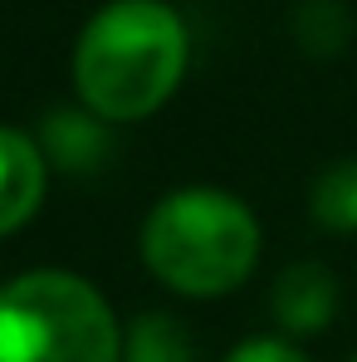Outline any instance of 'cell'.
<instances>
[{"instance_id":"obj_1","label":"cell","mask_w":357,"mask_h":362,"mask_svg":"<svg viewBox=\"0 0 357 362\" xmlns=\"http://www.w3.org/2000/svg\"><path fill=\"white\" fill-rule=\"evenodd\" d=\"M186 25L167 0H108L74 45V88L103 122H137L177 93Z\"/></svg>"},{"instance_id":"obj_2","label":"cell","mask_w":357,"mask_h":362,"mask_svg":"<svg viewBox=\"0 0 357 362\" xmlns=\"http://www.w3.org/2000/svg\"><path fill=\"white\" fill-rule=\"evenodd\" d=\"M259 221L221 186L167 191L142 221V264L186 299H221L254 274Z\"/></svg>"},{"instance_id":"obj_3","label":"cell","mask_w":357,"mask_h":362,"mask_svg":"<svg viewBox=\"0 0 357 362\" xmlns=\"http://www.w3.org/2000/svg\"><path fill=\"white\" fill-rule=\"evenodd\" d=\"M0 362H122L108 299L69 269H30L0 284Z\"/></svg>"},{"instance_id":"obj_4","label":"cell","mask_w":357,"mask_h":362,"mask_svg":"<svg viewBox=\"0 0 357 362\" xmlns=\"http://www.w3.org/2000/svg\"><path fill=\"white\" fill-rule=\"evenodd\" d=\"M269 313H274V323H279L284 333H294V338L323 333V328L333 323V313H338V279H333V269L318 264V259L289 264V269L274 279V289H269Z\"/></svg>"},{"instance_id":"obj_5","label":"cell","mask_w":357,"mask_h":362,"mask_svg":"<svg viewBox=\"0 0 357 362\" xmlns=\"http://www.w3.org/2000/svg\"><path fill=\"white\" fill-rule=\"evenodd\" d=\"M45 181H49V162L40 142L0 122V235H15L20 226L35 221L45 201Z\"/></svg>"},{"instance_id":"obj_6","label":"cell","mask_w":357,"mask_h":362,"mask_svg":"<svg viewBox=\"0 0 357 362\" xmlns=\"http://www.w3.org/2000/svg\"><path fill=\"white\" fill-rule=\"evenodd\" d=\"M108 147H113L108 122L88 108H54L40 127V152L59 172H93L108 157Z\"/></svg>"},{"instance_id":"obj_7","label":"cell","mask_w":357,"mask_h":362,"mask_svg":"<svg viewBox=\"0 0 357 362\" xmlns=\"http://www.w3.org/2000/svg\"><path fill=\"white\" fill-rule=\"evenodd\" d=\"M122 362H196V348L172 313H142L122 338Z\"/></svg>"},{"instance_id":"obj_8","label":"cell","mask_w":357,"mask_h":362,"mask_svg":"<svg viewBox=\"0 0 357 362\" xmlns=\"http://www.w3.org/2000/svg\"><path fill=\"white\" fill-rule=\"evenodd\" d=\"M308 211H313V221H318L323 230L353 235V230H357V157L333 162L323 177L313 181Z\"/></svg>"},{"instance_id":"obj_9","label":"cell","mask_w":357,"mask_h":362,"mask_svg":"<svg viewBox=\"0 0 357 362\" xmlns=\"http://www.w3.org/2000/svg\"><path fill=\"white\" fill-rule=\"evenodd\" d=\"M226 362H308V358L298 348H289V343H279V338H250Z\"/></svg>"},{"instance_id":"obj_10","label":"cell","mask_w":357,"mask_h":362,"mask_svg":"<svg viewBox=\"0 0 357 362\" xmlns=\"http://www.w3.org/2000/svg\"><path fill=\"white\" fill-rule=\"evenodd\" d=\"M348 362H357V353H353V358H348Z\"/></svg>"}]
</instances>
